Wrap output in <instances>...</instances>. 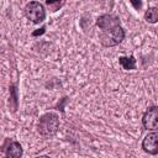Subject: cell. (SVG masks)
Segmentation results:
<instances>
[{
	"label": "cell",
	"instance_id": "9c48e42d",
	"mask_svg": "<svg viewBox=\"0 0 158 158\" xmlns=\"http://www.w3.org/2000/svg\"><path fill=\"white\" fill-rule=\"evenodd\" d=\"M144 20L148 23H157L158 22V7L151 6L144 12Z\"/></svg>",
	"mask_w": 158,
	"mask_h": 158
},
{
	"label": "cell",
	"instance_id": "5bb4252c",
	"mask_svg": "<svg viewBox=\"0 0 158 158\" xmlns=\"http://www.w3.org/2000/svg\"><path fill=\"white\" fill-rule=\"evenodd\" d=\"M36 158H51V157H48V156H38Z\"/></svg>",
	"mask_w": 158,
	"mask_h": 158
},
{
	"label": "cell",
	"instance_id": "8992f818",
	"mask_svg": "<svg viewBox=\"0 0 158 158\" xmlns=\"http://www.w3.org/2000/svg\"><path fill=\"white\" fill-rule=\"evenodd\" d=\"M142 148L148 154H152V156L158 154V131L151 132L143 138Z\"/></svg>",
	"mask_w": 158,
	"mask_h": 158
},
{
	"label": "cell",
	"instance_id": "3957f363",
	"mask_svg": "<svg viewBox=\"0 0 158 158\" xmlns=\"http://www.w3.org/2000/svg\"><path fill=\"white\" fill-rule=\"evenodd\" d=\"M25 16L33 23L43 22L46 19V10L38 1H31L25 6Z\"/></svg>",
	"mask_w": 158,
	"mask_h": 158
},
{
	"label": "cell",
	"instance_id": "6da1fadb",
	"mask_svg": "<svg viewBox=\"0 0 158 158\" xmlns=\"http://www.w3.org/2000/svg\"><path fill=\"white\" fill-rule=\"evenodd\" d=\"M59 128V117L54 112H47L42 115L37 123L38 133L44 138L53 137Z\"/></svg>",
	"mask_w": 158,
	"mask_h": 158
},
{
	"label": "cell",
	"instance_id": "7a4b0ae2",
	"mask_svg": "<svg viewBox=\"0 0 158 158\" xmlns=\"http://www.w3.org/2000/svg\"><path fill=\"white\" fill-rule=\"evenodd\" d=\"M125 40V30L120 26H116L107 31H101L100 42L104 47H114L120 44Z\"/></svg>",
	"mask_w": 158,
	"mask_h": 158
},
{
	"label": "cell",
	"instance_id": "5b68a950",
	"mask_svg": "<svg viewBox=\"0 0 158 158\" xmlns=\"http://www.w3.org/2000/svg\"><path fill=\"white\" fill-rule=\"evenodd\" d=\"M96 26L101 31H107V30H111L116 26H120V19L112 14H104V15L98 17Z\"/></svg>",
	"mask_w": 158,
	"mask_h": 158
},
{
	"label": "cell",
	"instance_id": "7c38bea8",
	"mask_svg": "<svg viewBox=\"0 0 158 158\" xmlns=\"http://www.w3.org/2000/svg\"><path fill=\"white\" fill-rule=\"evenodd\" d=\"M44 30H46V27H42V28H41V31H35V32L32 33V36H37V35H42V33L44 32Z\"/></svg>",
	"mask_w": 158,
	"mask_h": 158
},
{
	"label": "cell",
	"instance_id": "277c9868",
	"mask_svg": "<svg viewBox=\"0 0 158 158\" xmlns=\"http://www.w3.org/2000/svg\"><path fill=\"white\" fill-rule=\"evenodd\" d=\"M142 125L148 131H158V106H151L146 110L142 117Z\"/></svg>",
	"mask_w": 158,
	"mask_h": 158
},
{
	"label": "cell",
	"instance_id": "ba28073f",
	"mask_svg": "<svg viewBox=\"0 0 158 158\" xmlns=\"http://www.w3.org/2000/svg\"><path fill=\"white\" fill-rule=\"evenodd\" d=\"M118 63L120 65L126 69V70H133L136 69V59L133 56H130V57H120L118 58Z\"/></svg>",
	"mask_w": 158,
	"mask_h": 158
},
{
	"label": "cell",
	"instance_id": "4fadbf2b",
	"mask_svg": "<svg viewBox=\"0 0 158 158\" xmlns=\"http://www.w3.org/2000/svg\"><path fill=\"white\" fill-rule=\"evenodd\" d=\"M131 4H132L136 9H138V7H141V6H142V2H141V1H138V2H136V1H131Z\"/></svg>",
	"mask_w": 158,
	"mask_h": 158
},
{
	"label": "cell",
	"instance_id": "52a82bcc",
	"mask_svg": "<svg viewBox=\"0 0 158 158\" xmlns=\"http://www.w3.org/2000/svg\"><path fill=\"white\" fill-rule=\"evenodd\" d=\"M23 153V149L21 144L16 141H12L9 143V146L5 148V157L6 158H21Z\"/></svg>",
	"mask_w": 158,
	"mask_h": 158
},
{
	"label": "cell",
	"instance_id": "30bf717a",
	"mask_svg": "<svg viewBox=\"0 0 158 158\" xmlns=\"http://www.w3.org/2000/svg\"><path fill=\"white\" fill-rule=\"evenodd\" d=\"M11 102H14L12 111H16L17 105H19V100H17V89L15 85L10 86V105H11Z\"/></svg>",
	"mask_w": 158,
	"mask_h": 158
},
{
	"label": "cell",
	"instance_id": "8fae6325",
	"mask_svg": "<svg viewBox=\"0 0 158 158\" xmlns=\"http://www.w3.org/2000/svg\"><path fill=\"white\" fill-rule=\"evenodd\" d=\"M64 4H65L64 1H49V0L46 1V5L48 6V9H49L51 11H53V12L57 11V10H59Z\"/></svg>",
	"mask_w": 158,
	"mask_h": 158
}]
</instances>
